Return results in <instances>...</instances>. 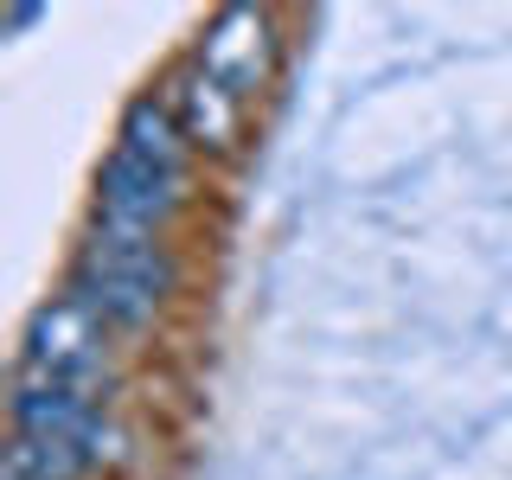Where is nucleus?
Listing matches in <instances>:
<instances>
[{
  "mask_svg": "<svg viewBox=\"0 0 512 480\" xmlns=\"http://www.w3.org/2000/svg\"><path fill=\"white\" fill-rule=\"evenodd\" d=\"M20 378L32 384H64V391H90L103 397L109 378V327L103 314L90 308L77 288L52 295L39 314L26 320V340H20Z\"/></svg>",
  "mask_w": 512,
  "mask_h": 480,
  "instance_id": "nucleus-2",
  "label": "nucleus"
},
{
  "mask_svg": "<svg viewBox=\"0 0 512 480\" xmlns=\"http://www.w3.org/2000/svg\"><path fill=\"white\" fill-rule=\"evenodd\" d=\"M96 461L71 442H45V436H13L7 442V474L0 480H84Z\"/></svg>",
  "mask_w": 512,
  "mask_h": 480,
  "instance_id": "nucleus-8",
  "label": "nucleus"
},
{
  "mask_svg": "<svg viewBox=\"0 0 512 480\" xmlns=\"http://www.w3.org/2000/svg\"><path fill=\"white\" fill-rule=\"evenodd\" d=\"M13 436H45V442H71L103 468L116 455V429L103 416V397L90 391H64V384H32V378H13Z\"/></svg>",
  "mask_w": 512,
  "mask_h": 480,
  "instance_id": "nucleus-4",
  "label": "nucleus"
},
{
  "mask_svg": "<svg viewBox=\"0 0 512 480\" xmlns=\"http://www.w3.org/2000/svg\"><path fill=\"white\" fill-rule=\"evenodd\" d=\"M269 58H276V26H269V13H256V7H231V13H218L212 26H205V39H199V71L212 77V84H224L244 103V96L269 77Z\"/></svg>",
  "mask_w": 512,
  "mask_h": 480,
  "instance_id": "nucleus-5",
  "label": "nucleus"
},
{
  "mask_svg": "<svg viewBox=\"0 0 512 480\" xmlns=\"http://www.w3.org/2000/svg\"><path fill=\"white\" fill-rule=\"evenodd\" d=\"M116 148L128 154H141V160H154V167H173V173H186V128L180 116H173V103L167 96H135V103L122 109V135H116Z\"/></svg>",
  "mask_w": 512,
  "mask_h": 480,
  "instance_id": "nucleus-7",
  "label": "nucleus"
},
{
  "mask_svg": "<svg viewBox=\"0 0 512 480\" xmlns=\"http://www.w3.org/2000/svg\"><path fill=\"white\" fill-rule=\"evenodd\" d=\"M180 199H186V173L154 167L128 148H109L103 173H96V224H116V231L160 237V224L180 212Z\"/></svg>",
  "mask_w": 512,
  "mask_h": 480,
  "instance_id": "nucleus-3",
  "label": "nucleus"
},
{
  "mask_svg": "<svg viewBox=\"0 0 512 480\" xmlns=\"http://www.w3.org/2000/svg\"><path fill=\"white\" fill-rule=\"evenodd\" d=\"M77 295L103 314V327L141 333L160 314L173 288V256L148 231H116V224H90L84 250H77Z\"/></svg>",
  "mask_w": 512,
  "mask_h": 480,
  "instance_id": "nucleus-1",
  "label": "nucleus"
},
{
  "mask_svg": "<svg viewBox=\"0 0 512 480\" xmlns=\"http://www.w3.org/2000/svg\"><path fill=\"white\" fill-rule=\"evenodd\" d=\"M167 103H173V116H180V128H186L192 148L218 154V148H231V141H237V116H244V103H237V96L224 90V84H212L199 64L173 77Z\"/></svg>",
  "mask_w": 512,
  "mask_h": 480,
  "instance_id": "nucleus-6",
  "label": "nucleus"
}]
</instances>
